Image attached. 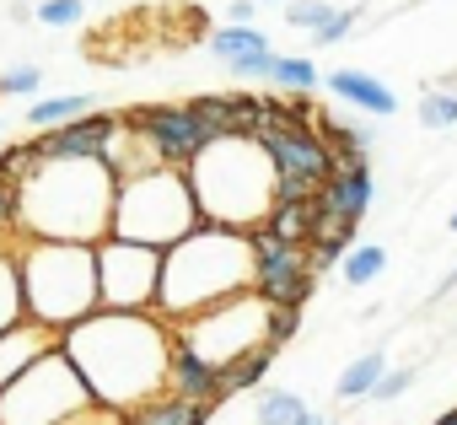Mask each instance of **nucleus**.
Returning a JSON list of instances; mask_svg holds the SVG:
<instances>
[{"mask_svg":"<svg viewBox=\"0 0 457 425\" xmlns=\"http://www.w3.org/2000/svg\"><path fill=\"white\" fill-rule=\"evenodd\" d=\"M194 124L204 129V140H226V135H259L264 124V97L253 92H220V97H194L188 103Z\"/></svg>","mask_w":457,"mask_h":425,"instance_id":"nucleus-13","label":"nucleus"},{"mask_svg":"<svg viewBox=\"0 0 457 425\" xmlns=\"http://www.w3.org/2000/svg\"><path fill=\"white\" fill-rule=\"evenodd\" d=\"M296 425H328V420H323V414H312V409H307V414H302V420H296Z\"/></svg>","mask_w":457,"mask_h":425,"instance_id":"nucleus-38","label":"nucleus"},{"mask_svg":"<svg viewBox=\"0 0 457 425\" xmlns=\"http://www.w3.org/2000/svg\"><path fill=\"white\" fill-rule=\"evenodd\" d=\"M194 227H199V204H194V188H188L183 167L151 162V167L119 172L113 238H129V243H145V248H172Z\"/></svg>","mask_w":457,"mask_h":425,"instance_id":"nucleus-6","label":"nucleus"},{"mask_svg":"<svg viewBox=\"0 0 457 425\" xmlns=\"http://www.w3.org/2000/svg\"><path fill=\"white\" fill-rule=\"evenodd\" d=\"M275 350H280V345H259V350L237 355L232 366H220V388H226V398H232V393H248V388H259V382H264V371L275 366Z\"/></svg>","mask_w":457,"mask_h":425,"instance_id":"nucleus-21","label":"nucleus"},{"mask_svg":"<svg viewBox=\"0 0 457 425\" xmlns=\"http://www.w3.org/2000/svg\"><path fill=\"white\" fill-rule=\"evenodd\" d=\"M237 291H253V254L248 232L210 227L199 221L188 238L162 248V286H156V312L167 323H183Z\"/></svg>","mask_w":457,"mask_h":425,"instance_id":"nucleus-3","label":"nucleus"},{"mask_svg":"<svg viewBox=\"0 0 457 425\" xmlns=\"http://www.w3.org/2000/svg\"><path fill=\"white\" fill-rule=\"evenodd\" d=\"M382 270H387V248H377V243L345 248V259H339V275H345V286H371Z\"/></svg>","mask_w":457,"mask_h":425,"instance_id":"nucleus-27","label":"nucleus"},{"mask_svg":"<svg viewBox=\"0 0 457 425\" xmlns=\"http://www.w3.org/2000/svg\"><path fill=\"white\" fill-rule=\"evenodd\" d=\"M92 404L97 398L87 393V382L76 377V366L54 345L49 355H38L28 371H17L0 388V425H71Z\"/></svg>","mask_w":457,"mask_h":425,"instance_id":"nucleus-7","label":"nucleus"},{"mask_svg":"<svg viewBox=\"0 0 457 425\" xmlns=\"http://www.w3.org/2000/svg\"><path fill=\"white\" fill-rule=\"evenodd\" d=\"M17 286L22 312L44 329L65 334L71 323L97 312V259L92 243H54V238H17Z\"/></svg>","mask_w":457,"mask_h":425,"instance_id":"nucleus-5","label":"nucleus"},{"mask_svg":"<svg viewBox=\"0 0 457 425\" xmlns=\"http://www.w3.org/2000/svg\"><path fill=\"white\" fill-rule=\"evenodd\" d=\"M248 254H253V291L270 307H302L318 291V270L307 264V243H286V238L253 227Z\"/></svg>","mask_w":457,"mask_h":425,"instance_id":"nucleus-10","label":"nucleus"},{"mask_svg":"<svg viewBox=\"0 0 457 425\" xmlns=\"http://www.w3.org/2000/svg\"><path fill=\"white\" fill-rule=\"evenodd\" d=\"M60 350L103 409L129 414L145 398L167 393L172 323L162 312H108V307H97L92 318H81L60 334Z\"/></svg>","mask_w":457,"mask_h":425,"instance_id":"nucleus-1","label":"nucleus"},{"mask_svg":"<svg viewBox=\"0 0 457 425\" xmlns=\"http://www.w3.org/2000/svg\"><path fill=\"white\" fill-rule=\"evenodd\" d=\"M167 393L188 398V404H220L226 388H220V366H210L204 355H194L178 334H172V366H167Z\"/></svg>","mask_w":457,"mask_h":425,"instance_id":"nucleus-14","label":"nucleus"},{"mask_svg":"<svg viewBox=\"0 0 457 425\" xmlns=\"http://www.w3.org/2000/svg\"><path fill=\"white\" fill-rule=\"evenodd\" d=\"M81 113H92V92H60V97H38L28 108V124L33 129H60V124H71Z\"/></svg>","mask_w":457,"mask_h":425,"instance_id":"nucleus-22","label":"nucleus"},{"mask_svg":"<svg viewBox=\"0 0 457 425\" xmlns=\"http://www.w3.org/2000/svg\"><path fill=\"white\" fill-rule=\"evenodd\" d=\"M355 22H361V6H339V12L312 33V38H318V44H339V38H350V28H355Z\"/></svg>","mask_w":457,"mask_h":425,"instance_id":"nucleus-34","label":"nucleus"},{"mask_svg":"<svg viewBox=\"0 0 457 425\" xmlns=\"http://www.w3.org/2000/svg\"><path fill=\"white\" fill-rule=\"evenodd\" d=\"M119 172L92 156H44L17 183V238L103 243L113 232Z\"/></svg>","mask_w":457,"mask_h":425,"instance_id":"nucleus-2","label":"nucleus"},{"mask_svg":"<svg viewBox=\"0 0 457 425\" xmlns=\"http://www.w3.org/2000/svg\"><path fill=\"white\" fill-rule=\"evenodd\" d=\"M264 232H275L286 243H307V232H312V194L307 199H275L270 216H264Z\"/></svg>","mask_w":457,"mask_h":425,"instance_id":"nucleus-20","label":"nucleus"},{"mask_svg":"<svg viewBox=\"0 0 457 425\" xmlns=\"http://www.w3.org/2000/svg\"><path fill=\"white\" fill-rule=\"evenodd\" d=\"M387 371V355L382 350H366L361 361H350L345 366V377H339V388H334V398L339 404H355V398H366L371 388H377V377Z\"/></svg>","mask_w":457,"mask_h":425,"instance_id":"nucleus-23","label":"nucleus"},{"mask_svg":"<svg viewBox=\"0 0 457 425\" xmlns=\"http://www.w3.org/2000/svg\"><path fill=\"white\" fill-rule=\"evenodd\" d=\"M259 6H280V0H259Z\"/></svg>","mask_w":457,"mask_h":425,"instance_id":"nucleus-41","label":"nucleus"},{"mask_svg":"<svg viewBox=\"0 0 457 425\" xmlns=\"http://www.w3.org/2000/svg\"><path fill=\"white\" fill-rule=\"evenodd\" d=\"M38 65H17V71H6V76H0V92H6V97H22V92H38Z\"/></svg>","mask_w":457,"mask_h":425,"instance_id":"nucleus-36","label":"nucleus"},{"mask_svg":"<svg viewBox=\"0 0 457 425\" xmlns=\"http://www.w3.org/2000/svg\"><path fill=\"white\" fill-rule=\"evenodd\" d=\"M296 329H302V307H270V318H264V334H270V345H286Z\"/></svg>","mask_w":457,"mask_h":425,"instance_id":"nucleus-33","label":"nucleus"},{"mask_svg":"<svg viewBox=\"0 0 457 425\" xmlns=\"http://www.w3.org/2000/svg\"><path fill=\"white\" fill-rule=\"evenodd\" d=\"M97 259V307L108 312H156V286H162V248L129 243V238H103L92 243Z\"/></svg>","mask_w":457,"mask_h":425,"instance_id":"nucleus-9","label":"nucleus"},{"mask_svg":"<svg viewBox=\"0 0 457 425\" xmlns=\"http://www.w3.org/2000/svg\"><path fill=\"white\" fill-rule=\"evenodd\" d=\"M420 124L425 129H452L457 124V92H425L420 97Z\"/></svg>","mask_w":457,"mask_h":425,"instance_id":"nucleus-30","label":"nucleus"},{"mask_svg":"<svg viewBox=\"0 0 457 425\" xmlns=\"http://www.w3.org/2000/svg\"><path fill=\"white\" fill-rule=\"evenodd\" d=\"M339 6H328V0H291V6H286V22L291 28H307V33H318L328 17H334Z\"/></svg>","mask_w":457,"mask_h":425,"instance_id":"nucleus-31","label":"nucleus"},{"mask_svg":"<svg viewBox=\"0 0 457 425\" xmlns=\"http://www.w3.org/2000/svg\"><path fill=\"white\" fill-rule=\"evenodd\" d=\"M60 345V334L54 329H44L38 318H17V323H6V329H0V388H6L17 371H28L38 355H49Z\"/></svg>","mask_w":457,"mask_h":425,"instance_id":"nucleus-15","label":"nucleus"},{"mask_svg":"<svg viewBox=\"0 0 457 425\" xmlns=\"http://www.w3.org/2000/svg\"><path fill=\"white\" fill-rule=\"evenodd\" d=\"M270 81H275L280 92L302 97V92L323 87V71H318V65H312L307 54H275V65H270Z\"/></svg>","mask_w":457,"mask_h":425,"instance_id":"nucleus-24","label":"nucleus"},{"mask_svg":"<svg viewBox=\"0 0 457 425\" xmlns=\"http://www.w3.org/2000/svg\"><path fill=\"white\" fill-rule=\"evenodd\" d=\"M409 382H414V366H398V371H382V377H377V388H371L366 398H377V404H393V398H398V393H403Z\"/></svg>","mask_w":457,"mask_h":425,"instance_id":"nucleus-35","label":"nucleus"},{"mask_svg":"<svg viewBox=\"0 0 457 425\" xmlns=\"http://www.w3.org/2000/svg\"><path fill=\"white\" fill-rule=\"evenodd\" d=\"M334 167H366V151H371V129H355V124H328V119H312Z\"/></svg>","mask_w":457,"mask_h":425,"instance_id":"nucleus-19","label":"nucleus"},{"mask_svg":"<svg viewBox=\"0 0 457 425\" xmlns=\"http://www.w3.org/2000/svg\"><path fill=\"white\" fill-rule=\"evenodd\" d=\"M270 65H275V49H259L243 60H226V76L232 81H270Z\"/></svg>","mask_w":457,"mask_h":425,"instance_id":"nucleus-32","label":"nucleus"},{"mask_svg":"<svg viewBox=\"0 0 457 425\" xmlns=\"http://www.w3.org/2000/svg\"><path fill=\"white\" fill-rule=\"evenodd\" d=\"M302 414H307V398H302V393L275 388V393L259 398V420H264V425H296Z\"/></svg>","mask_w":457,"mask_h":425,"instance_id":"nucleus-28","label":"nucleus"},{"mask_svg":"<svg viewBox=\"0 0 457 425\" xmlns=\"http://www.w3.org/2000/svg\"><path fill=\"white\" fill-rule=\"evenodd\" d=\"M323 87H328L339 103H350V108L371 113V119L398 113V92H393L387 81H377L371 71H328V76H323Z\"/></svg>","mask_w":457,"mask_h":425,"instance_id":"nucleus-17","label":"nucleus"},{"mask_svg":"<svg viewBox=\"0 0 457 425\" xmlns=\"http://www.w3.org/2000/svg\"><path fill=\"white\" fill-rule=\"evenodd\" d=\"M124 129H129L124 113L92 108V113H81V119H71V124H60V129H49V135H38V140H44V156H92V162H113Z\"/></svg>","mask_w":457,"mask_h":425,"instance_id":"nucleus-12","label":"nucleus"},{"mask_svg":"<svg viewBox=\"0 0 457 425\" xmlns=\"http://www.w3.org/2000/svg\"><path fill=\"white\" fill-rule=\"evenodd\" d=\"M259 49H270V38L259 33V28H232V22H226V28H215L210 33V54L226 65V60H243V54H259Z\"/></svg>","mask_w":457,"mask_h":425,"instance_id":"nucleus-26","label":"nucleus"},{"mask_svg":"<svg viewBox=\"0 0 457 425\" xmlns=\"http://www.w3.org/2000/svg\"><path fill=\"white\" fill-rule=\"evenodd\" d=\"M22 318V286H17V238H0V329Z\"/></svg>","mask_w":457,"mask_h":425,"instance_id":"nucleus-25","label":"nucleus"},{"mask_svg":"<svg viewBox=\"0 0 457 425\" xmlns=\"http://www.w3.org/2000/svg\"><path fill=\"white\" fill-rule=\"evenodd\" d=\"M371 167H334L318 188H312V199L318 204H328V210H339L345 221H366V210H371Z\"/></svg>","mask_w":457,"mask_h":425,"instance_id":"nucleus-16","label":"nucleus"},{"mask_svg":"<svg viewBox=\"0 0 457 425\" xmlns=\"http://www.w3.org/2000/svg\"><path fill=\"white\" fill-rule=\"evenodd\" d=\"M253 17H259V0H232L226 6V22L232 28H253Z\"/></svg>","mask_w":457,"mask_h":425,"instance_id":"nucleus-37","label":"nucleus"},{"mask_svg":"<svg viewBox=\"0 0 457 425\" xmlns=\"http://www.w3.org/2000/svg\"><path fill=\"white\" fill-rule=\"evenodd\" d=\"M446 227H452V232H457V210H452V221H446Z\"/></svg>","mask_w":457,"mask_h":425,"instance_id":"nucleus-40","label":"nucleus"},{"mask_svg":"<svg viewBox=\"0 0 457 425\" xmlns=\"http://www.w3.org/2000/svg\"><path fill=\"white\" fill-rule=\"evenodd\" d=\"M436 425H457V409H446V414H441V420H436Z\"/></svg>","mask_w":457,"mask_h":425,"instance_id":"nucleus-39","label":"nucleus"},{"mask_svg":"<svg viewBox=\"0 0 457 425\" xmlns=\"http://www.w3.org/2000/svg\"><path fill=\"white\" fill-rule=\"evenodd\" d=\"M33 22H44V28H81L87 22V0H44V6H33Z\"/></svg>","mask_w":457,"mask_h":425,"instance_id":"nucleus-29","label":"nucleus"},{"mask_svg":"<svg viewBox=\"0 0 457 425\" xmlns=\"http://www.w3.org/2000/svg\"><path fill=\"white\" fill-rule=\"evenodd\" d=\"M124 420H129V425H204V420H210V404H188V398H178V393H156V398H145L140 409H129Z\"/></svg>","mask_w":457,"mask_h":425,"instance_id":"nucleus-18","label":"nucleus"},{"mask_svg":"<svg viewBox=\"0 0 457 425\" xmlns=\"http://www.w3.org/2000/svg\"><path fill=\"white\" fill-rule=\"evenodd\" d=\"M264 318H270V302H264L259 291H237V296H226V302H215V307H204V312L172 323V334H178L194 355H204L210 366H232L237 355L270 345Z\"/></svg>","mask_w":457,"mask_h":425,"instance_id":"nucleus-8","label":"nucleus"},{"mask_svg":"<svg viewBox=\"0 0 457 425\" xmlns=\"http://www.w3.org/2000/svg\"><path fill=\"white\" fill-rule=\"evenodd\" d=\"M183 172H188V188L199 204V221L232 227V232L264 227L270 204H275V162L253 135L210 140Z\"/></svg>","mask_w":457,"mask_h":425,"instance_id":"nucleus-4","label":"nucleus"},{"mask_svg":"<svg viewBox=\"0 0 457 425\" xmlns=\"http://www.w3.org/2000/svg\"><path fill=\"white\" fill-rule=\"evenodd\" d=\"M124 124H129V129L156 151V162H167V167H188V162L210 146L204 129L194 124L188 103H145V108H129Z\"/></svg>","mask_w":457,"mask_h":425,"instance_id":"nucleus-11","label":"nucleus"}]
</instances>
